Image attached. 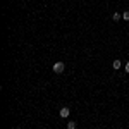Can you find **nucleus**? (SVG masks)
<instances>
[{
	"label": "nucleus",
	"instance_id": "4",
	"mask_svg": "<svg viewBox=\"0 0 129 129\" xmlns=\"http://www.w3.org/2000/svg\"><path fill=\"white\" fill-rule=\"evenodd\" d=\"M112 67H114L115 71L120 69V60H114V62H112Z\"/></svg>",
	"mask_w": 129,
	"mask_h": 129
},
{
	"label": "nucleus",
	"instance_id": "2",
	"mask_svg": "<svg viewBox=\"0 0 129 129\" xmlns=\"http://www.w3.org/2000/svg\"><path fill=\"white\" fill-rule=\"evenodd\" d=\"M59 115L62 117V119H67V117L71 115V109H69V107H62L60 112H59Z\"/></svg>",
	"mask_w": 129,
	"mask_h": 129
},
{
	"label": "nucleus",
	"instance_id": "1",
	"mask_svg": "<svg viewBox=\"0 0 129 129\" xmlns=\"http://www.w3.org/2000/svg\"><path fill=\"white\" fill-rule=\"evenodd\" d=\"M52 69H53V72H57V74H60V72H64V69H66V64L64 62H55L53 66H52Z\"/></svg>",
	"mask_w": 129,
	"mask_h": 129
},
{
	"label": "nucleus",
	"instance_id": "7",
	"mask_svg": "<svg viewBox=\"0 0 129 129\" xmlns=\"http://www.w3.org/2000/svg\"><path fill=\"white\" fill-rule=\"evenodd\" d=\"M126 72H129V62L126 64Z\"/></svg>",
	"mask_w": 129,
	"mask_h": 129
},
{
	"label": "nucleus",
	"instance_id": "5",
	"mask_svg": "<svg viewBox=\"0 0 129 129\" xmlns=\"http://www.w3.org/2000/svg\"><path fill=\"white\" fill-rule=\"evenodd\" d=\"M112 19L115 21V22H117V21H120V14H119V12H114V16H112Z\"/></svg>",
	"mask_w": 129,
	"mask_h": 129
},
{
	"label": "nucleus",
	"instance_id": "6",
	"mask_svg": "<svg viewBox=\"0 0 129 129\" xmlns=\"http://www.w3.org/2000/svg\"><path fill=\"white\" fill-rule=\"evenodd\" d=\"M122 19H124V21H129V10H124V14H122Z\"/></svg>",
	"mask_w": 129,
	"mask_h": 129
},
{
	"label": "nucleus",
	"instance_id": "3",
	"mask_svg": "<svg viewBox=\"0 0 129 129\" xmlns=\"http://www.w3.org/2000/svg\"><path fill=\"white\" fill-rule=\"evenodd\" d=\"M76 127H78V124H76L74 120H69V122H67V129H76Z\"/></svg>",
	"mask_w": 129,
	"mask_h": 129
},
{
	"label": "nucleus",
	"instance_id": "8",
	"mask_svg": "<svg viewBox=\"0 0 129 129\" xmlns=\"http://www.w3.org/2000/svg\"><path fill=\"white\" fill-rule=\"evenodd\" d=\"M16 129H21V127H16Z\"/></svg>",
	"mask_w": 129,
	"mask_h": 129
}]
</instances>
